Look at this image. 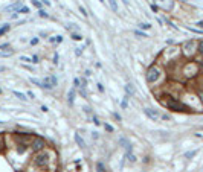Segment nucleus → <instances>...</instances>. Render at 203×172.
<instances>
[{
  "label": "nucleus",
  "instance_id": "7",
  "mask_svg": "<svg viewBox=\"0 0 203 172\" xmlns=\"http://www.w3.org/2000/svg\"><path fill=\"white\" fill-rule=\"evenodd\" d=\"M43 146H44V140L40 139V137H37L35 140L32 142V149H34V151H40Z\"/></svg>",
  "mask_w": 203,
  "mask_h": 172
},
{
  "label": "nucleus",
  "instance_id": "28",
  "mask_svg": "<svg viewBox=\"0 0 203 172\" xmlns=\"http://www.w3.org/2000/svg\"><path fill=\"white\" fill-rule=\"evenodd\" d=\"M195 26H197V28H200V29H203V20H202V21H197Z\"/></svg>",
  "mask_w": 203,
  "mask_h": 172
},
{
  "label": "nucleus",
  "instance_id": "17",
  "mask_svg": "<svg viewBox=\"0 0 203 172\" xmlns=\"http://www.w3.org/2000/svg\"><path fill=\"white\" fill-rule=\"evenodd\" d=\"M9 29H11V26H9V24H5L3 28H0V37H2L3 34H6V32H8Z\"/></svg>",
  "mask_w": 203,
  "mask_h": 172
},
{
  "label": "nucleus",
  "instance_id": "18",
  "mask_svg": "<svg viewBox=\"0 0 203 172\" xmlns=\"http://www.w3.org/2000/svg\"><path fill=\"white\" fill-rule=\"evenodd\" d=\"M96 169H98V172H105V166L101 162H98V163H96Z\"/></svg>",
  "mask_w": 203,
  "mask_h": 172
},
{
  "label": "nucleus",
  "instance_id": "13",
  "mask_svg": "<svg viewBox=\"0 0 203 172\" xmlns=\"http://www.w3.org/2000/svg\"><path fill=\"white\" fill-rule=\"evenodd\" d=\"M125 91H127V94L128 96H131V94H135V87H133V84H127L125 85Z\"/></svg>",
  "mask_w": 203,
  "mask_h": 172
},
{
  "label": "nucleus",
  "instance_id": "22",
  "mask_svg": "<svg viewBox=\"0 0 203 172\" xmlns=\"http://www.w3.org/2000/svg\"><path fill=\"white\" fill-rule=\"evenodd\" d=\"M195 154H197V151H189V152L185 154V157H186V158H191V157H194Z\"/></svg>",
  "mask_w": 203,
  "mask_h": 172
},
{
  "label": "nucleus",
  "instance_id": "6",
  "mask_svg": "<svg viewBox=\"0 0 203 172\" xmlns=\"http://www.w3.org/2000/svg\"><path fill=\"white\" fill-rule=\"evenodd\" d=\"M144 113H145L150 119H153V120H157L159 117H160L159 111H157V110H153V108H145V110H144Z\"/></svg>",
  "mask_w": 203,
  "mask_h": 172
},
{
  "label": "nucleus",
  "instance_id": "1",
  "mask_svg": "<svg viewBox=\"0 0 203 172\" xmlns=\"http://www.w3.org/2000/svg\"><path fill=\"white\" fill-rule=\"evenodd\" d=\"M165 104H167V107L170 110H174V111H186V110H188V107L183 105L182 102H179L177 99H174V98H170Z\"/></svg>",
  "mask_w": 203,
  "mask_h": 172
},
{
  "label": "nucleus",
  "instance_id": "24",
  "mask_svg": "<svg viewBox=\"0 0 203 172\" xmlns=\"http://www.w3.org/2000/svg\"><path fill=\"white\" fill-rule=\"evenodd\" d=\"M72 38H73L75 41H79V40H81V38H83V37H81V35H79V34H72Z\"/></svg>",
  "mask_w": 203,
  "mask_h": 172
},
{
  "label": "nucleus",
  "instance_id": "8",
  "mask_svg": "<svg viewBox=\"0 0 203 172\" xmlns=\"http://www.w3.org/2000/svg\"><path fill=\"white\" fill-rule=\"evenodd\" d=\"M119 143H121L122 146H124V148L127 149V152H131V143L128 142L127 139H124V137H122V139H119Z\"/></svg>",
  "mask_w": 203,
  "mask_h": 172
},
{
  "label": "nucleus",
  "instance_id": "43",
  "mask_svg": "<svg viewBox=\"0 0 203 172\" xmlns=\"http://www.w3.org/2000/svg\"><path fill=\"white\" fill-rule=\"evenodd\" d=\"M0 123H3V122H2V120H0Z\"/></svg>",
  "mask_w": 203,
  "mask_h": 172
},
{
  "label": "nucleus",
  "instance_id": "27",
  "mask_svg": "<svg viewBox=\"0 0 203 172\" xmlns=\"http://www.w3.org/2000/svg\"><path fill=\"white\" fill-rule=\"evenodd\" d=\"M104 126H105V130H107V131H110V133H113V126H111V125H109V123H105V125H104Z\"/></svg>",
  "mask_w": 203,
  "mask_h": 172
},
{
  "label": "nucleus",
  "instance_id": "4",
  "mask_svg": "<svg viewBox=\"0 0 203 172\" xmlns=\"http://www.w3.org/2000/svg\"><path fill=\"white\" fill-rule=\"evenodd\" d=\"M57 78L55 76H47L43 79V88H53V87H57Z\"/></svg>",
  "mask_w": 203,
  "mask_h": 172
},
{
  "label": "nucleus",
  "instance_id": "3",
  "mask_svg": "<svg viewBox=\"0 0 203 172\" xmlns=\"http://www.w3.org/2000/svg\"><path fill=\"white\" fill-rule=\"evenodd\" d=\"M160 75H162L160 69H157V67H150L148 70H147V81L148 82H156L157 79L160 78Z\"/></svg>",
  "mask_w": 203,
  "mask_h": 172
},
{
  "label": "nucleus",
  "instance_id": "29",
  "mask_svg": "<svg viewBox=\"0 0 203 172\" xmlns=\"http://www.w3.org/2000/svg\"><path fill=\"white\" fill-rule=\"evenodd\" d=\"M199 52H200V53H203V41H200V43H199Z\"/></svg>",
  "mask_w": 203,
  "mask_h": 172
},
{
  "label": "nucleus",
  "instance_id": "36",
  "mask_svg": "<svg viewBox=\"0 0 203 172\" xmlns=\"http://www.w3.org/2000/svg\"><path fill=\"white\" fill-rule=\"evenodd\" d=\"M40 15H41V17H49V15H47L44 11H40Z\"/></svg>",
  "mask_w": 203,
  "mask_h": 172
},
{
  "label": "nucleus",
  "instance_id": "15",
  "mask_svg": "<svg viewBox=\"0 0 203 172\" xmlns=\"http://www.w3.org/2000/svg\"><path fill=\"white\" fill-rule=\"evenodd\" d=\"M12 94H14V96H17V98L21 99V101H26V99H28L23 93H20V91H17V90H14V91H12Z\"/></svg>",
  "mask_w": 203,
  "mask_h": 172
},
{
  "label": "nucleus",
  "instance_id": "37",
  "mask_svg": "<svg viewBox=\"0 0 203 172\" xmlns=\"http://www.w3.org/2000/svg\"><path fill=\"white\" fill-rule=\"evenodd\" d=\"M6 47H9V44H2V46H0V50H3V49H6Z\"/></svg>",
  "mask_w": 203,
  "mask_h": 172
},
{
  "label": "nucleus",
  "instance_id": "9",
  "mask_svg": "<svg viewBox=\"0 0 203 172\" xmlns=\"http://www.w3.org/2000/svg\"><path fill=\"white\" fill-rule=\"evenodd\" d=\"M75 142L78 143V146H79V148H85V142L83 140V137L79 136V134H75Z\"/></svg>",
  "mask_w": 203,
  "mask_h": 172
},
{
  "label": "nucleus",
  "instance_id": "40",
  "mask_svg": "<svg viewBox=\"0 0 203 172\" xmlns=\"http://www.w3.org/2000/svg\"><path fill=\"white\" fill-rule=\"evenodd\" d=\"M98 88H99V91H104V87L101 84H98Z\"/></svg>",
  "mask_w": 203,
  "mask_h": 172
},
{
  "label": "nucleus",
  "instance_id": "38",
  "mask_svg": "<svg viewBox=\"0 0 203 172\" xmlns=\"http://www.w3.org/2000/svg\"><path fill=\"white\" fill-rule=\"evenodd\" d=\"M38 43V38H34V40H31V44H37Z\"/></svg>",
  "mask_w": 203,
  "mask_h": 172
},
{
  "label": "nucleus",
  "instance_id": "26",
  "mask_svg": "<svg viewBox=\"0 0 203 172\" xmlns=\"http://www.w3.org/2000/svg\"><path fill=\"white\" fill-rule=\"evenodd\" d=\"M20 61H26V63H32V58H28V56H21Z\"/></svg>",
  "mask_w": 203,
  "mask_h": 172
},
{
  "label": "nucleus",
  "instance_id": "16",
  "mask_svg": "<svg viewBox=\"0 0 203 172\" xmlns=\"http://www.w3.org/2000/svg\"><path fill=\"white\" fill-rule=\"evenodd\" d=\"M127 160L130 163H135L136 162V157H135V154H131V152H127Z\"/></svg>",
  "mask_w": 203,
  "mask_h": 172
},
{
  "label": "nucleus",
  "instance_id": "11",
  "mask_svg": "<svg viewBox=\"0 0 203 172\" xmlns=\"http://www.w3.org/2000/svg\"><path fill=\"white\" fill-rule=\"evenodd\" d=\"M194 46H195L194 41H188V43L185 44V52H186V53H191L192 49H194Z\"/></svg>",
  "mask_w": 203,
  "mask_h": 172
},
{
  "label": "nucleus",
  "instance_id": "39",
  "mask_svg": "<svg viewBox=\"0 0 203 172\" xmlns=\"http://www.w3.org/2000/svg\"><path fill=\"white\" fill-rule=\"evenodd\" d=\"M53 63H55V64L58 63V55H57V53H55V55H53Z\"/></svg>",
  "mask_w": 203,
  "mask_h": 172
},
{
  "label": "nucleus",
  "instance_id": "35",
  "mask_svg": "<svg viewBox=\"0 0 203 172\" xmlns=\"http://www.w3.org/2000/svg\"><path fill=\"white\" fill-rule=\"evenodd\" d=\"M136 35H139V37H147V34H142V32H139V31H136Z\"/></svg>",
  "mask_w": 203,
  "mask_h": 172
},
{
  "label": "nucleus",
  "instance_id": "31",
  "mask_svg": "<svg viewBox=\"0 0 203 172\" xmlns=\"http://www.w3.org/2000/svg\"><path fill=\"white\" fill-rule=\"evenodd\" d=\"M121 107H122V108H127V98H125L124 101H122V104H121Z\"/></svg>",
  "mask_w": 203,
  "mask_h": 172
},
{
  "label": "nucleus",
  "instance_id": "41",
  "mask_svg": "<svg viewBox=\"0 0 203 172\" xmlns=\"http://www.w3.org/2000/svg\"><path fill=\"white\" fill-rule=\"evenodd\" d=\"M99 2H101V3H104V2H105V0H99Z\"/></svg>",
  "mask_w": 203,
  "mask_h": 172
},
{
  "label": "nucleus",
  "instance_id": "20",
  "mask_svg": "<svg viewBox=\"0 0 203 172\" xmlns=\"http://www.w3.org/2000/svg\"><path fill=\"white\" fill-rule=\"evenodd\" d=\"M12 53H14V52L11 50V49H9V50H6V52L0 50V56H9V55H12Z\"/></svg>",
  "mask_w": 203,
  "mask_h": 172
},
{
  "label": "nucleus",
  "instance_id": "33",
  "mask_svg": "<svg viewBox=\"0 0 203 172\" xmlns=\"http://www.w3.org/2000/svg\"><path fill=\"white\" fill-rule=\"evenodd\" d=\"M79 11H81V14H83V15H87V12H85V9H84L83 6H79Z\"/></svg>",
  "mask_w": 203,
  "mask_h": 172
},
{
  "label": "nucleus",
  "instance_id": "2",
  "mask_svg": "<svg viewBox=\"0 0 203 172\" xmlns=\"http://www.w3.org/2000/svg\"><path fill=\"white\" fill-rule=\"evenodd\" d=\"M34 163H35V166H38V168H44V166H47V163H49V154L47 152L37 154L35 158H34Z\"/></svg>",
  "mask_w": 203,
  "mask_h": 172
},
{
  "label": "nucleus",
  "instance_id": "14",
  "mask_svg": "<svg viewBox=\"0 0 203 172\" xmlns=\"http://www.w3.org/2000/svg\"><path fill=\"white\" fill-rule=\"evenodd\" d=\"M109 5H110V8L113 12H118V3H116V0H109Z\"/></svg>",
  "mask_w": 203,
  "mask_h": 172
},
{
  "label": "nucleus",
  "instance_id": "42",
  "mask_svg": "<svg viewBox=\"0 0 203 172\" xmlns=\"http://www.w3.org/2000/svg\"><path fill=\"white\" fill-rule=\"evenodd\" d=\"M0 93H2V88H0Z\"/></svg>",
  "mask_w": 203,
  "mask_h": 172
},
{
  "label": "nucleus",
  "instance_id": "32",
  "mask_svg": "<svg viewBox=\"0 0 203 172\" xmlns=\"http://www.w3.org/2000/svg\"><path fill=\"white\" fill-rule=\"evenodd\" d=\"M55 41H57V43H61V41H63V37H61V35H58L57 38H55Z\"/></svg>",
  "mask_w": 203,
  "mask_h": 172
},
{
  "label": "nucleus",
  "instance_id": "30",
  "mask_svg": "<svg viewBox=\"0 0 203 172\" xmlns=\"http://www.w3.org/2000/svg\"><path fill=\"white\" fill-rule=\"evenodd\" d=\"M93 123H95V125H101V122H99L98 117H93Z\"/></svg>",
  "mask_w": 203,
  "mask_h": 172
},
{
  "label": "nucleus",
  "instance_id": "23",
  "mask_svg": "<svg viewBox=\"0 0 203 172\" xmlns=\"http://www.w3.org/2000/svg\"><path fill=\"white\" fill-rule=\"evenodd\" d=\"M139 28H142V29H150V28H151V24H148V23H141V24H139Z\"/></svg>",
  "mask_w": 203,
  "mask_h": 172
},
{
  "label": "nucleus",
  "instance_id": "25",
  "mask_svg": "<svg viewBox=\"0 0 203 172\" xmlns=\"http://www.w3.org/2000/svg\"><path fill=\"white\" fill-rule=\"evenodd\" d=\"M32 5H34L35 8H41V3L38 2V0H32Z\"/></svg>",
  "mask_w": 203,
  "mask_h": 172
},
{
  "label": "nucleus",
  "instance_id": "12",
  "mask_svg": "<svg viewBox=\"0 0 203 172\" xmlns=\"http://www.w3.org/2000/svg\"><path fill=\"white\" fill-rule=\"evenodd\" d=\"M21 8V2H15L12 5H9V6H6V11H15V9H20Z\"/></svg>",
  "mask_w": 203,
  "mask_h": 172
},
{
  "label": "nucleus",
  "instance_id": "10",
  "mask_svg": "<svg viewBox=\"0 0 203 172\" xmlns=\"http://www.w3.org/2000/svg\"><path fill=\"white\" fill-rule=\"evenodd\" d=\"M73 101H75V88H70L69 90V94H67V102L72 105Z\"/></svg>",
  "mask_w": 203,
  "mask_h": 172
},
{
  "label": "nucleus",
  "instance_id": "19",
  "mask_svg": "<svg viewBox=\"0 0 203 172\" xmlns=\"http://www.w3.org/2000/svg\"><path fill=\"white\" fill-rule=\"evenodd\" d=\"M31 82L35 84V85H40V87L43 88V81H38V79H35V78H31Z\"/></svg>",
  "mask_w": 203,
  "mask_h": 172
},
{
  "label": "nucleus",
  "instance_id": "34",
  "mask_svg": "<svg viewBox=\"0 0 203 172\" xmlns=\"http://www.w3.org/2000/svg\"><path fill=\"white\" fill-rule=\"evenodd\" d=\"M32 63H38V56H37V55L32 56Z\"/></svg>",
  "mask_w": 203,
  "mask_h": 172
},
{
  "label": "nucleus",
  "instance_id": "5",
  "mask_svg": "<svg viewBox=\"0 0 203 172\" xmlns=\"http://www.w3.org/2000/svg\"><path fill=\"white\" fill-rule=\"evenodd\" d=\"M154 2L157 3V6L167 9V11L173 9V6H174V2H173V0H154Z\"/></svg>",
  "mask_w": 203,
  "mask_h": 172
},
{
  "label": "nucleus",
  "instance_id": "21",
  "mask_svg": "<svg viewBox=\"0 0 203 172\" xmlns=\"http://www.w3.org/2000/svg\"><path fill=\"white\" fill-rule=\"evenodd\" d=\"M18 12H20V14H28V12H29V8H28V6H21V8L18 9Z\"/></svg>",
  "mask_w": 203,
  "mask_h": 172
}]
</instances>
